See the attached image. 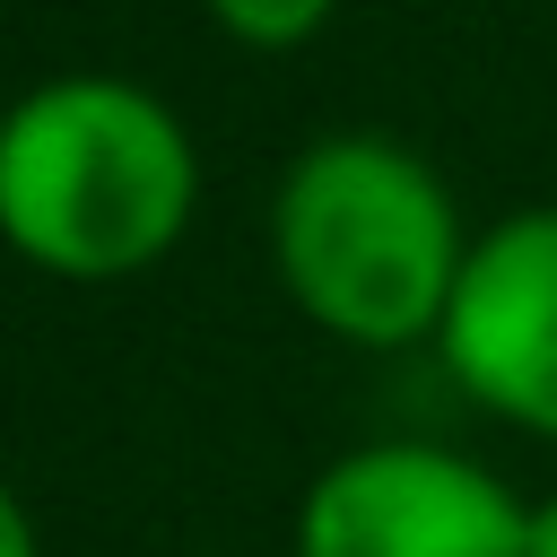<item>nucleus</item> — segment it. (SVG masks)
I'll use <instances>...</instances> for the list:
<instances>
[{"label": "nucleus", "mask_w": 557, "mask_h": 557, "mask_svg": "<svg viewBox=\"0 0 557 557\" xmlns=\"http://www.w3.org/2000/svg\"><path fill=\"white\" fill-rule=\"evenodd\" d=\"M0 557H35V522H26V505L0 487Z\"/></svg>", "instance_id": "nucleus-6"}, {"label": "nucleus", "mask_w": 557, "mask_h": 557, "mask_svg": "<svg viewBox=\"0 0 557 557\" xmlns=\"http://www.w3.org/2000/svg\"><path fill=\"white\" fill-rule=\"evenodd\" d=\"M531 505L453 444H357L296 505V557H522Z\"/></svg>", "instance_id": "nucleus-3"}, {"label": "nucleus", "mask_w": 557, "mask_h": 557, "mask_svg": "<svg viewBox=\"0 0 557 557\" xmlns=\"http://www.w3.org/2000/svg\"><path fill=\"white\" fill-rule=\"evenodd\" d=\"M461 218L426 157L374 131L313 139L270 200V261L305 322L348 348H409L444 331L461 278Z\"/></svg>", "instance_id": "nucleus-2"}, {"label": "nucleus", "mask_w": 557, "mask_h": 557, "mask_svg": "<svg viewBox=\"0 0 557 557\" xmlns=\"http://www.w3.org/2000/svg\"><path fill=\"white\" fill-rule=\"evenodd\" d=\"M331 9H339V0H209V17H218L235 44H252V52H287V44L322 35Z\"/></svg>", "instance_id": "nucleus-5"}, {"label": "nucleus", "mask_w": 557, "mask_h": 557, "mask_svg": "<svg viewBox=\"0 0 557 557\" xmlns=\"http://www.w3.org/2000/svg\"><path fill=\"white\" fill-rule=\"evenodd\" d=\"M191 131L131 78H44L0 113V244L52 278H131L191 226Z\"/></svg>", "instance_id": "nucleus-1"}, {"label": "nucleus", "mask_w": 557, "mask_h": 557, "mask_svg": "<svg viewBox=\"0 0 557 557\" xmlns=\"http://www.w3.org/2000/svg\"><path fill=\"white\" fill-rule=\"evenodd\" d=\"M522 557H557V496L531 505V522H522Z\"/></svg>", "instance_id": "nucleus-7"}, {"label": "nucleus", "mask_w": 557, "mask_h": 557, "mask_svg": "<svg viewBox=\"0 0 557 557\" xmlns=\"http://www.w3.org/2000/svg\"><path fill=\"white\" fill-rule=\"evenodd\" d=\"M435 348L479 409L557 444V209H513L461 252Z\"/></svg>", "instance_id": "nucleus-4"}]
</instances>
